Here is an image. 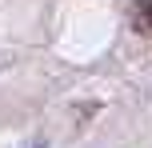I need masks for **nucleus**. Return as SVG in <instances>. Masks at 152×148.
Wrapping results in <instances>:
<instances>
[{
	"label": "nucleus",
	"instance_id": "f257e3e1",
	"mask_svg": "<svg viewBox=\"0 0 152 148\" xmlns=\"http://www.w3.org/2000/svg\"><path fill=\"white\" fill-rule=\"evenodd\" d=\"M132 20H136V32L152 36V0H140V4H136V12H132Z\"/></svg>",
	"mask_w": 152,
	"mask_h": 148
}]
</instances>
